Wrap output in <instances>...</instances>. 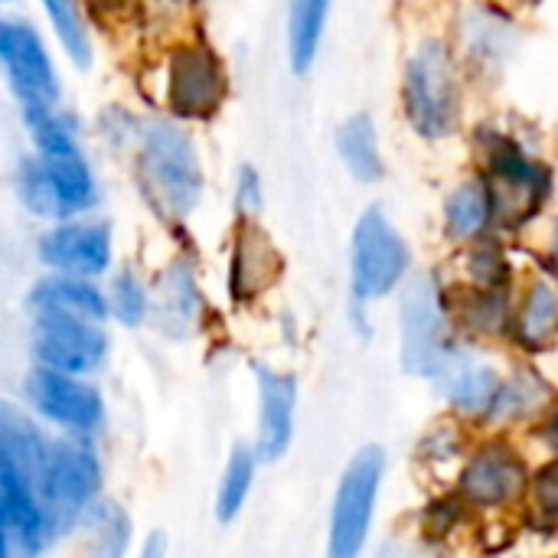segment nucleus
Wrapping results in <instances>:
<instances>
[{"label": "nucleus", "instance_id": "obj_1", "mask_svg": "<svg viewBox=\"0 0 558 558\" xmlns=\"http://www.w3.org/2000/svg\"><path fill=\"white\" fill-rule=\"evenodd\" d=\"M23 124L33 141V154L16 167L20 203L46 222H69L95 209L98 180L78 144V124L72 114L56 108L23 114Z\"/></svg>", "mask_w": 558, "mask_h": 558}, {"label": "nucleus", "instance_id": "obj_2", "mask_svg": "<svg viewBox=\"0 0 558 558\" xmlns=\"http://www.w3.org/2000/svg\"><path fill=\"white\" fill-rule=\"evenodd\" d=\"M43 454L46 435L20 409L0 402V520L26 556H36L52 536L43 504Z\"/></svg>", "mask_w": 558, "mask_h": 558}, {"label": "nucleus", "instance_id": "obj_3", "mask_svg": "<svg viewBox=\"0 0 558 558\" xmlns=\"http://www.w3.org/2000/svg\"><path fill=\"white\" fill-rule=\"evenodd\" d=\"M134 177L147 206L163 222H186L203 199V167L183 121L150 118L137 128Z\"/></svg>", "mask_w": 558, "mask_h": 558}, {"label": "nucleus", "instance_id": "obj_4", "mask_svg": "<svg viewBox=\"0 0 558 558\" xmlns=\"http://www.w3.org/2000/svg\"><path fill=\"white\" fill-rule=\"evenodd\" d=\"M402 105L415 134L441 141L458 128L461 88L451 46L445 39H425L412 52L402 78Z\"/></svg>", "mask_w": 558, "mask_h": 558}, {"label": "nucleus", "instance_id": "obj_5", "mask_svg": "<svg viewBox=\"0 0 558 558\" xmlns=\"http://www.w3.org/2000/svg\"><path fill=\"white\" fill-rule=\"evenodd\" d=\"M0 72L20 105V114L56 111L62 82L39 29L16 16H0Z\"/></svg>", "mask_w": 558, "mask_h": 558}, {"label": "nucleus", "instance_id": "obj_6", "mask_svg": "<svg viewBox=\"0 0 558 558\" xmlns=\"http://www.w3.org/2000/svg\"><path fill=\"white\" fill-rule=\"evenodd\" d=\"M451 317L448 301L435 275H418L409 281L399 304V340H402V366L412 376H428L445 366L451 356Z\"/></svg>", "mask_w": 558, "mask_h": 558}, {"label": "nucleus", "instance_id": "obj_7", "mask_svg": "<svg viewBox=\"0 0 558 558\" xmlns=\"http://www.w3.org/2000/svg\"><path fill=\"white\" fill-rule=\"evenodd\" d=\"M101 490V461L85 435L46 438L43 454V504L52 523V533L78 520L82 510L98 500Z\"/></svg>", "mask_w": 558, "mask_h": 558}, {"label": "nucleus", "instance_id": "obj_8", "mask_svg": "<svg viewBox=\"0 0 558 558\" xmlns=\"http://www.w3.org/2000/svg\"><path fill=\"white\" fill-rule=\"evenodd\" d=\"M229 95V75L209 43H177L163 62V98L177 121H209Z\"/></svg>", "mask_w": 558, "mask_h": 558}, {"label": "nucleus", "instance_id": "obj_9", "mask_svg": "<svg viewBox=\"0 0 558 558\" xmlns=\"http://www.w3.org/2000/svg\"><path fill=\"white\" fill-rule=\"evenodd\" d=\"M383 471H386V454L383 448H363L343 471L337 497H333V517H330V539H327V558H360L379 487H383Z\"/></svg>", "mask_w": 558, "mask_h": 558}, {"label": "nucleus", "instance_id": "obj_10", "mask_svg": "<svg viewBox=\"0 0 558 558\" xmlns=\"http://www.w3.org/2000/svg\"><path fill=\"white\" fill-rule=\"evenodd\" d=\"M494 203V219L517 229L530 222L546 196H549V170L526 157L507 137H494L487 144V177H484Z\"/></svg>", "mask_w": 558, "mask_h": 558}, {"label": "nucleus", "instance_id": "obj_11", "mask_svg": "<svg viewBox=\"0 0 558 558\" xmlns=\"http://www.w3.org/2000/svg\"><path fill=\"white\" fill-rule=\"evenodd\" d=\"M350 268H353L356 301L386 298L402 284L409 268V248L396 232V226L379 209L363 213V219L356 222Z\"/></svg>", "mask_w": 558, "mask_h": 558}, {"label": "nucleus", "instance_id": "obj_12", "mask_svg": "<svg viewBox=\"0 0 558 558\" xmlns=\"http://www.w3.org/2000/svg\"><path fill=\"white\" fill-rule=\"evenodd\" d=\"M23 396L39 418L59 425L65 435L88 438L92 432H98V425L105 418L101 392L92 383H85L82 376H69L59 369L36 366L23 383Z\"/></svg>", "mask_w": 558, "mask_h": 558}, {"label": "nucleus", "instance_id": "obj_13", "mask_svg": "<svg viewBox=\"0 0 558 558\" xmlns=\"http://www.w3.org/2000/svg\"><path fill=\"white\" fill-rule=\"evenodd\" d=\"M36 255L52 275H72V278L95 281L98 275H105L111 268V258H114L111 229L105 222H85V219L52 222L39 235Z\"/></svg>", "mask_w": 558, "mask_h": 558}, {"label": "nucleus", "instance_id": "obj_14", "mask_svg": "<svg viewBox=\"0 0 558 558\" xmlns=\"http://www.w3.org/2000/svg\"><path fill=\"white\" fill-rule=\"evenodd\" d=\"M108 337L101 324L75 317H33V356L36 366L69 376H88L105 363Z\"/></svg>", "mask_w": 558, "mask_h": 558}, {"label": "nucleus", "instance_id": "obj_15", "mask_svg": "<svg viewBox=\"0 0 558 558\" xmlns=\"http://www.w3.org/2000/svg\"><path fill=\"white\" fill-rule=\"evenodd\" d=\"M530 484L523 458L504 445L490 441L477 448L461 471V500L471 507H510L523 497Z\"/></svg>", "mask_w": 558, "mask_h": 558}, {"label": "nucleus", "instance_id": "obj_16", "mask_svg": "<svg viewBox=\"0 0 558 558\" xmlns=\"http://www.w3.org/2000/svg\"><path fill=\"white\" fill-rule=\"evenodd\" d=\"M203 291L196 281V268L190 258H177L157 281L154 294H150V317L154 324L173 337L183 340L190 333L199 330L203 320Z\"/></svg>", "mask_w": 558, "mask_h": 558}, {"label": "nucleus", "instance_id": "obj_17", "mask_svg": "<svg viewBox=\"0 0 558 558\" xmlns=\"http://www.w3.org/2000/svg\"><path fill=\"white\" fill-rule=\"evenodd\" d=\"M258 445L255 454L262 461H278L294 438V412H298V383L288 373L258 366Z\"/></svg>", "mask_w": 558, "mask_h": 558}, {"label": "nucleus", "instance_id": "obj_18", "mask_svg": "<svg viewBox=\"0 0 558 558\" xmlns=\"http://www.w3.org/2000/svg\"><path fill=\"white\" fill-rule=\"evenodd\" d=\"M278 275H281V255L275 242L255 222H242L229 258V294L239 304L258 301L278 281Z\"/></svg>", "mask_w": 558, "mask_h": 558}, {"label": "nucleus", "instance_id": "obj_19", "mask_svg": "<svg viewBox=\"0 0 558 558\" xmlns=\"http://www.w3.org/2000/svg\"><path fill=\"white\" fill-rule=\"evenodd\" d=\"M26 307L33 317H75L88 324H105L108 317V294L88 281L72 275H46L33 284Z\"/></svg>", "mask_w": 558, "mask_h": 558}, {"label": "nucleus", "instance_id": "obj_20", "mask_svg": "<svg viewBox=\"0 0 558 558\" xmlns=\"http://www.w3.org/2000/svg\"><path fill=\"white\" fill-rule=\"evenodd\" d=\"M435 383L441 389V396L464 409V412H490L497 392H500V376L494 366L481 363L477 356H468V353H454L445 360V366L435 373Z\"/></svg>", "mask_w": 558, "mask_h": 558}, {"label": "nucleus", "instance_id": "obj_21", "mask_svg": "<svg viewBox=\"0 0 558 558\" xmlns=\"http://www.w3.org/2000/svg\"><path fill=\"white\" fill-rule=\"evenodd\" d=\"M78 530L88 558H124L131 549V517L114 500H92L78 517Z\"/></svg>", "mask_w": 558, "mask_h": 558}, {"label": "nucleus", "instance_id": "obj_22", "mask_svg": "<svg viewBox=\"0 0 558 558\" xmlns=\"http://www.w3.org/2000/svg\"><path fill=\"white\" fill-rule=\"evenodd\" d=\"M517 340L530 353L549 350L558 340V281L553 278H536L526 288L523 307L517 314Z\"/></svg>", "mask_w": 558, "mask_h": 558}, {"label": "nucleus", "instance_id": "obj_23", "mask_svg": "<svg viewBox=\"0 0 558 558\" xmlns=\"http://www.w3.org/2000/svg\"><path fill=\"white\" fill-rule=\"evenodd\" d=\"M39 7L56 33V43L69 56V62L75 69H92L95 65V39L88 29L85 3L82 0H39Z\"/></svg>", "mask_w": 558, "mask_h": 558}, {"label": "nucleus", "instance_id": "obj_24", "mask_svg": "<svg viewBox=\"0 0 558 558\" xmlns=\"http://www.w3.org/2000/svg\"><path fill=\"white\" fill-rule=\"evenodd\" d=\"M513 20L490 10V7H474L461 20V46L468 49L471 59L477 62H497L513 49Z\"/></svg>", "mask_w": 558, "mask_h": 558}, {"label": "nucleus", "instance_id": "obj_25", "mask_svg": "<svg viewBox=\"0 0 558 558\" xmlns=\"http://www.w3.org/2000/svg\"><path fill=\"white\" fill-rule=\"evenodd\" d=\"M494 222V203H490V190L484 183V177L461 183L448 203H445V229L451 239L468 242V239H481L484 229Z\"/></svg>", "mask_w": 558, "mask_h": 558}, {"label": "nucleus", "instance_id": "obj_26", "mask_svg": "<svg viewBox=\"0 0 558 558\" xmlns=\"http://www.w3.org/2000/svg\"><path fill=\"white\" fill-rule=\"evenodd\" d=\"M327 13H330V0H291L288 7V56L298 75H304L317 59Z\"/></svg>", "mask_w": 558, "mask_h": 558}, {"label": "nucleus", "instance_id": "obj_27", "mask_svg": "<svg viewBox=\"0 0 558 558\" xmlns=\"http://www.w3.org/2000/svg\"><path fill=\"white\" fill-rule=\"evenodd\" d=\"M337 150L343 167L360 180L373 183L383 177V157H379V137L376 128L366 114H353L340 124L337 131Z\"/></svg>", "mask_w": 558, "mask_h": 558}, {"label": "nucleus", "instance_id": "obj_28", "mask_svg": "<svg viewBox=\"0 0 558 558\" xmlns=\"http://www.w3.org/2000/svg\"><path fill=\"white\" fill-rule=\"evenodd\" d=\"M454 320L477 337H504L510 327V304H507L504 288H497V291L471 288L468 294L458 298Z\"/></svg>", "mask_w": 558, "mask_h": 558}, {"label": "nucleus", "instance_id": "obj_29", "mask_svg": "<svg viewBox=\"0 0 558 558\" xmlns=\"http://www.w3.org/2000/svg\"><path fill=\"white\" fill-rule=\"evenodd\" d=\"M549 396H553V389L539 379V373L520 369L517 376H510L500 386V392H497V399H494L487 415L494 422H520V418L536 415L549 402Z\"/></svg>", "mask_w": 558, "mask_h": 558}, {"label": "nucleus", "instance_id": "obj_30", "mask_svg": "<svg viewBox=\"0 0 558 558\" xmlns=\"http://www.w3.org/2000/svg\"><path fill=\"white\" fill-rule=\"evenodd\" d=\"M255 468H258V454L245 445H235L229 461H226V471H222V481H219V490H216V517L219 523H232L248 494H252V481H255Z\"/></svg>", "mask_w": 558, "mask_h": 558}, {"label": "nucleus", "instance_id": "obj_31", "mask_svg": "<svg viewBox=\"0 0 558 558\" xmlns=\"http://www.w3.org/2000/svg\"><path fill=\"white\" fill-rule=\"evenodd\" d=\"M108 314L124 327H141L150 317V291L134 271H118L108 284Z\"/></svg>", "mask_w": 558, "mask_h": 558}, {"label": "nucleus", "instance_id": "obj_32", "mask_svg": "<svg viewBox=\"0 0 558 558\" xmlns=\"http://www.w3.org/2000/svg\"><path fill=\"white\" fill-rule=\"evenodd\" d=\"M468 275H471V284L474 288H484V291H497L507 284V258L500 252L497 242H477L471 252H468Z\"/></svg>", "mask_w": 558, "mask_h": 558}, {"label": "nucleus", "instance_id": "obj_33", "mask_svg": "<svg viewBox=\"0 0 558 558\" xmlns=\"http://www.w3.org/2000/svg\"><path fill=\"white\" fill-rule=\"evenodd\" d=\"M262 203H265V193H262V177L255 167L242 163L239 167V177H235V206L242 213L245 222H252L258 213H262Z\"/></svg>", "mask_w": 558, "mask_h": 558}, {"label": "nucleus", "instance_id": "obj_34", "mask_svg": "<svg viewBox=\"0 0 558 558\" xmlns=\"http://www.w3.org/2000/svg\"><path fill=\"white\" fill-rule=\"evenodd\" d=\"M533 500L543 513L558 517V458L533 477Z\"/></svg>", "mask_w": 558, "mask_h": 558}, {"label": "nucleus", "instance_id": "obj_35", "mask_svg": "<svg viewBox=\"0 0 558 558\" xmlns=\"http://www.w3.org/2000/svg\"><path fill=\"white\" fill-rule=\"evenodd\" d=\"M92 7V13L105 16V20H118V16H128L141 0H82Z\"/></svg>", "mask_w": 558, "mask_h": 558}, {"label": "nucleus", "instance_id": "obj_36", "mask_svg": "<svg viewBox=\"0 0 558 558\" xmlns=\"http://www.w3.org/2000/svg\"><path fill=\"white\" fill-rule=\"evenodd\" d=\"M379 558H432L428 553H422V549H415V546H409V543H392V546H386L383 549V556Z\"/></svg>", "mask_w": 558, "mask_h": 558}, {"label": "nucleus", "instance_id": "obj_37", "mask_svg": "<svg viewBox=\"0 0 558 558\" xmlns=\"http://www.w3.org/2000/svg\"><path fill=\"white\" fill-rule=\"evenodd\" d=\"M167 556V539L160 536V533H154L147 543H144V549H141V556L137 558H163Z\"/></svg>", "mask_w": 558, "mask_h": 558}, {"label": "nucleus", "instance_id": "obj_38", "mask_svg": "<svg viewBox=\"0 0 558 558\" xmlns=\"http://www.w3.org/2000/svg\"><path fill=\"white\" fill-rule=\"evenodd\" d=\"M546 441H549V448L558 454V409L553 412V418H549V425H546Z\"/></svg>", "mask_w": 558, "mask_h": 558}, {"label": "nucleus", "instance_id": "obj_39", "mask_svg": "<svg viewBox=\"0 0 558 558\" xmlns=\"http://www.w3.org/2000/svg\"><path fill=\"white\" fill-rule=\"evenodd\" d=\"M10 549H13V536H10L7 523L0 520V558H10Z\"/></svg>", "mask_w": 558, "mask_h": 558}, {"label": "nucleus", "instance_id": "obj_40", "mask_svg": "<svg viewBox=\"0 0 558 558\" xmlns=\"http://www.w3.org/2000/svg\"><path fill=\"white\" fill-rule=\"evenodd\" d=\"M556 265H558V229H556Z\"/></svg>", "mask_w": 558, "mask_h": 558}, {"label": "nucleus", "instance_id": "obj_41", "mask_svg": "<svg viewBox=\"0 0 558 558\" xmlns=\"http://www.w3.org/2000/svg\"><path fill=\"white\" fill-rule=\"evenodd\" d=\"M0 3H3V0H0Z\"/></svg>", "mask_w": 558, "mask_h": 558}]
</instances>
